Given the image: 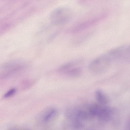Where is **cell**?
Returning <instances> with one entry per match:
<instances>
[{
	"mask_svg": "<svg viewBox=\"0 0 130 130\" xmlns=\"http://www.w3.org/2000/svg\"><path fill=\"white\" fill-rule=\"evenodd\" d=\"M112 61L111 57L106 53L92 61L89 64L88 68L94 74H101L108 70Z\"/></svg>",
	"mask_w": 130,
	"mask_h": 130,
	"instance_id": "cell-1",
	"label": "cell"
},
{
	"mask_svg": "<svg viewBox=\"0 0 130 130\" xmlns=\"http://www.w3.org/2000/svg\"><path fill=\"white\" fill-rule=\"evenodd\" d=\"M71 15L70 10L67 7H61L55 9L50 15L52 22L56 24L66 23L70 19Z\"/></svg>",
	"mask_w": 130,
	"mask_h": 130,
	"instance_id": "cell-2",
	"label": "cell"
},
{
	"mask_svg": "<svg viewBox=\"0 0 130 130\" xmlns=\"http://www.w3.org/2000/svg\"><path fill=\"white\" fill-rule=\"evenodd\" d=\"M62 70V73L71 77L78 76L82 72L81 68L73 63H68L63 65Z\"/></svg>",
	"mask_w": 130,
	"mask_h": 130,
	"instance_id": "cell-3",
	"label": "cell"
},
{
	"mask_svg": "<svg viewBox=\"0 0 130 130\" xmlns=\"http://www.w3.org/2000/svg\"><path fill=\"white\" fill-rule=\"evenodd\" d=\"M95 96L97 101L100 104L105 105L108 102L109 99L108 97L101 89H98L95 91Z\"/></svg>",
	"mask_w": 130,
	"mask_h": 130,
	"instance_id": "cell-4",
	"label": "cell"
},
{
	"mask_svg": "<svg viewBox=\"0 0 130 130\" xmlns=\"http://www.w3.org/2000/svg\"><path fill=\"white\" fill-rule=\"evenodd\" d=\"M110 114L111 110L109 108L101 106L97 116L102 121H106L110 118Z\"/></svg>",
	"mask_w": 130,
	"mask_h": 130,
	"instance_id": "cell-5",
	"label": "cell"
},
{
	"mask_svg": "<svg viewBox=\"0 0 130 130\" xmlns=\"http://www.w3.org/2000/svg\"><path fill=\"white\" fill-rule=\"evenodd\" d=\"M16 89L15 88H12L6 93L4 95V97L7 98L10 97L13 95L16 92Z\"/></svg>",
	"mask_w": 130,
	"mask_h": 130,
	"instance_id": "cell-6",
	"label": "cell"
}]
</instances>
